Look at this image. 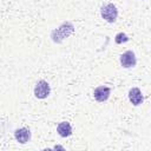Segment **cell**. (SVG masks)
I'll return each mask as SVG.
<instances>
[{"instance_id": "obj_1", "label": "cell", "mask_w": 151, "mask_h": 151, "mask_svg": "<svg viewBox=\"0 0 151 151\" xmlns=\"http://www.w3.org/2000/svg\"><path fill=\"white\" fill-rule=\"evenodd\" d=\"M73 32H74V25L71 21H65L58 28H54L51 32V39L55 44H61L64 39L68 38Z\"/></svg>"}, {"instance_id": "obj_2", "label": "cell", "mask_w": 151, "mask_h": 151, "mask_svg": "<svg viewBox=\"0 0 151 151\" xmlns=\"http://www.w3.org/2000/svg\"><path fill=\"white\" fill-rule=\"evenodd\" d=\"M100 15L106 22L113 24L118 18V8L114 4H105L100 7Z\"/></svg>"}, {"instance_id": "obj_3", "label": "cell", "mask_w": 151, "mask_h": 151, "mask_svg": "<svg viewBox=\"0 0 151 151\" xmlns=\"http://www.w3.org/2000/svg\"><path fill=\"white\" fill-rule=\"evenodd\" d=\"M50 93H51L50 84L46 80H44V79L38 80L35 86H34V96H35V98L45 99V98H47L50 96Z\"/></svg>"}, {"instance_id": "obj_4", "label": "cell", "mask_w": 151, "mask_h": 151, "mask_svg": "<svg viewBox=\"0 0 151 151\" xmlns=\"http://www.w3.org/2000/svg\"><path fill=\"white\" fill-rule=\"evenodd\" d=\"M119 61H120V65H122L124 68H131V67H134V66H136V64H137V58H136L134 52L131 51V50H129V51H125L124 53L120 54Z\"/></svg>"}, {"instance_id": "obj_5", "label": "cell", "mask_w": 151, "mask_h": 151, "mask_svg": "<svg viewBox=\"0 0 151 151\" xmlns=\"http://www.w3.org/2000/svg\"><path fill=\"white\" fill-rule=\"evenodd\" d=\"M110 94H111V88L109 86H105V85H100V86H97L94 90H93V97L99 103H104L109 98H110Z\"/></svg>"}, {"instance_id": "obj_6", "label": "cell", "mask_w": 151, "mask_h": 151, "mask_svg": "<svg viewBox=\"0 0 151 151\" xmlns=\"http://www.w3.org/2000/svg\"><path fill=\"white\" fill-rule=\"evenodd\" d=\"M127 96H129L130 103H131L132 105H134V106H139V105H142L143 101H144V96H143L142 91H140L138 87H132V88H130Z\"/></svg>"}, {"instance_id": "obj_7", "label": "cell", "mask_w": 151, "mask_h": 151, "mask_svg": "<svg viewBox=\"0 0 151 151\" xmlns=\"http://www.w3.org/2000/svg\"><path fill=\"white\" fill-rule=\"evenodd\" d=\"M14 138L20 144H26L31 139V131L27 127H20L14 131Z\"/></svg>"}, {"instance_id": "obj_8", "label": "cell", "mask_w": 151, "mask_h": 151, "mask_svg": "<svg viewBox=\"0 0 151 151\" xmlns=\"http://www.w3.org/2000/svg\"><path fill=\"white\" fill-rule=\"evenodd\" d=\"M57 132L63 138L70 137L72 134V126H71V124L68 122H60L57 125Z\"/></svg>"}, {"instance_id": "obj_9", "label": "cell", "mask_w": 151, "mask_h": 151, "mask_svg": "<svg viewBox=\"0 0 151 151\" xmlns=\"http://www.w3.org/2000/svg\"><path fill=\"white\" fill-rule=\"evenodd\" d=\"M129 41V37L125 34V33H123V32H120V33H118L116 37H114V42L116 44H123V42H127Z\"/></svg>"}]
</instances>
